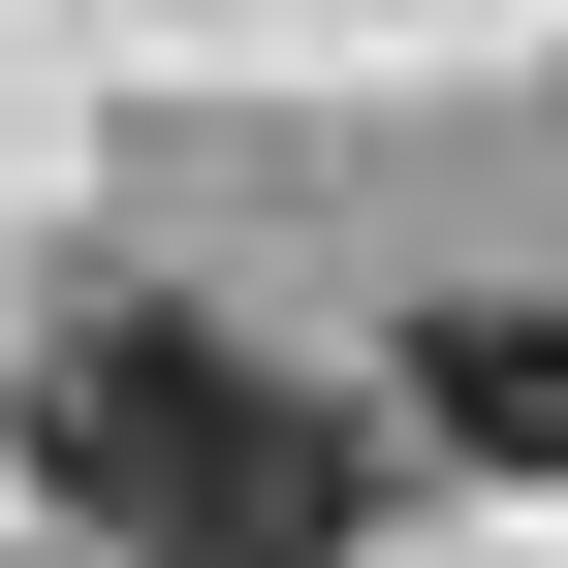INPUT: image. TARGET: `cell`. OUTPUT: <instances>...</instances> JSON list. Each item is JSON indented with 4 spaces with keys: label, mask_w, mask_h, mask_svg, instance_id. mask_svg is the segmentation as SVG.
<instances>
[{
    "label": "cell",
    "mask_w": 568,
    "mask_h": 568,
    "mask_svg": "<svg viewBox=\"0 0 568 568\" xmlns=\"http://www.w3.org/2000/svg\"><path fill=\"white\" fill-rule=\"evenodd\" d=\"M32 474H63L126 568H347V537H379L347 410H284L222 316H63V347H32Z\"/></svg>",
    "instance_id": "obj_1"
},
{
    "label": "cell",
    "mask_w": 568,
    "mask_h": 568,
    "mask_svg": "<svg viewBox=\"0 0 568 568\" xmlns=\"http://www.w3.org/2000/svg\"><path fill=\"white\" fill-rule=\"evenodd\" d=\"M410 443H443V474H568V316H506V284L410 316Z\"/></svg>",
    "instance_id": "obj_2"
}]
</instances>
